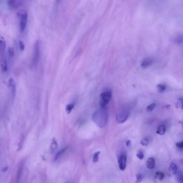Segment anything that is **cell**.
Returning a JSON list of instances; mask_svg holds the SVG:
<instances>
[{
	"mask_svg": "<svg viewBox=\"0 0 183 183\" xmlns=\"http://www.w3.org/2000/svg\"><path fill=\"white\" fill-rule=\"evenodd\" d=\"M94 121L98 126L102 127L107 121V115L105 110H100L95 112L93 116Z\"/></svg>",
	"mask_w": 183,
	"mask_h": 183,
	"instance_id": "obj_1",
	"label": "cell"
},
{
	"mask_svg": "<svg viewBox=\"0 0 183 183\" xmlns=\"http://www.w3.org/2000/svg\"><path fill=\"white\" fill-rule=\"evenodd\" d=\"M17 15L21 18L20 29L21 32L24 31L26 27L27 19V13L25 10L22 9L18 11Z\"/></svg>",
	"mask_w": 183,
	"mask_h": 183,
	"instance_id": "obj_2",
	"label": "cell"
},
{
	"mask_svg": "<svg viewBox=\"0 0 183 183\" xmlns=\"http://www.w3.org/2000/svg\"><path fill=\"white\" fill-rule=\"evenodd\" d=\"M112 96V92L108 91L102 92L100 97V103L101 107L104 108L109 102Z\"/></svg>",
	"mask_w": 183,
	"mask_h": 183,
	"instance_id": "obj_3",
	"label": "cell"
},
{
	"mask_svg": "<svg viewBox=\"0 0 183 183\" xmlns=\"http://www.w3.org/2000/svg\"><path fill=\"white\" fill-rule=\"evenodd\" d=\"M40 42L37 40L34 46V55H33V64L36 66L40 58Z\"/></svg>",
	"mask_w": 183,
	"mask_h": 183,
	"instance_id": "obj_4",
	"label": "cell"
},
{
	"mask_svg": "<svg viewBox=\"0 0 183 183\" xmlns=\"http://www.w3.org/2000/svg\"><path fill=\"white\" fill-rule=\"evenodd\" d=\"M129 113L125 110H121L118 112L117 115V122L119 123H123L127 119Z\"/></svg>",
	"mask_w": 183,
	"mask_h": 183,
	"instance_id": "obj_5",
	"label": "cell"
},
{
	"mask_svg": "<svg viewBox=\"0 0 183 183\" xmlns=\"http://www.w3.org/2000/svg\"><path fill=\"white\" fill-rule=\"evenodd\" d=\"M118 163L119 169L121 170H124L127 164V155L125 154H122L118 158Z\"/></svg>",
	"mask_w": 183,
	"mask_h": 183,
	"instance_id": "obj_6",
	"label": "cell"
},
{
	"mask_svg": "<svg viewBox=\"0 0 183 183\" xmlns=\"http://www.w3.org/2000/svg\"><path fill=\"white\" fill-rule=\"evenodd\" d=\"M23 1H15V0H10L7 1L9 7L10 8L15 9L20 7L23 4Z\"/></svg>",
	"mask_w": 183,
	"mask_h": 183,
	"instance_id": "obj_7",
	"label": "cell"
},
{
	"mask_svg": "<svg viewBox=\"0 0 183 183\" xmlns=\"http://www.w3.org/2000/svg\"><path fill=\"white\" fill-rule=\"evenodd\" d=\"M58 143L55 138L53 139L52 143H51L50 148V152L51 154H53L56 151L58 148Z\"/></svg>",
	"mask_w": 183,
	"mask_h": 183,
	"instance_id": "obj_8",
	"label": "cell"
},
{
	"mask_svg": "<svg viewBox=\"0 0 183 183\" xmlns=\"http://www.w3.org/2000/svg\"><path fill=\"white\" fill-rule=\"evenodd\" d=\"M155 159L153 157H150L148 158L146 163L147 167L148 169H153L155 166Z\"/></svg>",
	"mask_w": 183,
	"mask_h": 183,
	"instance_id": "obj_9",
	"label": "cell"
},
{
	"mask_svg": "<svg viewBox=\"0 0 183 183\" xmlns=\"http://www.w3.org/2000/svg\"><path fill=\"white\" fill-rule=\"evenodd\" d=\"M153 63V60L150 58H147L144 59L142 62L141 66L143 68H146L150 66Z\"/></svg>",
	"mask_w": 183,
	"mask_h": 183,
	"instance_id": "obj_10",
	"label": "cell"
},
{
	"mask_svg": "<svg viewBox=\"0 0 183 183\" xmlns=\"http://www.w3.org/2000/svg\"><path fill=\"white\" fill-rule=\"evenodd\" d=\"M9 86L11 90L12 93L14 94L16 91V84L13 78H10L9 80Z\"/></svg>",
	"mask_w": 183,
	"mask_h": 183,
	"instance_id": "obj_11",
	"label": "cell"
},
{
	"mask_svg": "<svg viewBox=\"0 0 183 183\" xmlns=\"http://www.w3.org/2000/svg\"><path fill=\"white\" fill-rule=\"evenodd\" d=\"M177 171L176 165L174 163H171L169 168V171L171 174L174 175L176 174Z\"/></svg>",
	"mask_w": 183,
	"mask_h": 183,
	"instance_id": "obj_12",
	"label": "cell"
},
{
	"mask_svg": "<svg viewBox=\"0 0 183 183\" xmlns=\"http://www.w3.org/2000/svg\"><path fill=\"white\" fill-rule=\"evenodd\" d=\"M5 40L4 37L2 36H0V45H1V50L2 52H4L5 48Z\"/></svg>",
	"mask_w": 183,
	"mask_h": 183,
	"instance_id": "obj_13",
	"label": "cell"
},
{
	"mask_svg": "<svg viewBox=\"0 0 183 183\" xmlns=\"http://www.w3.org/2000/svg\"><path fill=\"white\" fill-rule=\"evenodd\" d=\"M165 131V126L164 125H162L158 127L156 132L157 134H160V135H163L164 134Z\"/></svg>",
	"mask_w": 183,
	"mask_h": 183,
	"instance_id": "obj_14",
	"label": "cell"
},
{
	"mask_svg": "<svg viewBox=\"0 0 183 183\" xmlns=\"http://www.w3.org/2000/svg\"><path fill=\"white\" fill-rule=\"evenodd\" d=\"M155 178L161 181L163 179L164 177V172L161 171H157L155 173Z\"/></svg>",
	"mask_w": 183,
	"mask_h": 183,
	"instance_id": "obj_15",
	"label": "cell"
},
{
	"mask_svg": "<svg viewBox=\"0 0 183 183\" xmlns=\"http://www.w3.org/2000/svg\"><path fill=\"white\" fill-rule=\"evenodd\" d=\"M173 40L175 43L178 44L183 43V36L180 35L177 36Z\"/></svg>",
	"mask_w": 183,
	"mask_h": 183,
	"instance_id": "obj_16",
	"label": "cell"
},
{
	"mask_svg": "<svg viewBox=\"0 0 183 183\" xmlns=\"http://www.w3.org/2000/svg\"><path fill=\"white\" fill-rule=\"evenodd\" d=\"M1 68H2V71L3 72H6L7 71V65L6 60H3L2 64H1Z\"/></svg>",
	"mask_w": 183,
	"mask_h": 183,
	"instance_id": "obj_17",
	"label": "cell"
},
{
	"mask_svg": "<svg viewBox=\"0 0 183 183\" xmlns=\"http://www.w3.org/2000/svg\"><path fill=\"white\" fill-rule=\"evenodd\" d=\"M157 88L160 93L164 92L166 88V86L162 84H158L157 86Z\"/></svg>",
	"mask_w": 183,
	"mask_h": 183,
	"instance_id": "obj_18",
	"label": "cell"
},
{
	"mask_svg": "<svg viewBox=\"0 0 183 183\" xmlns=\"http://www.w3.org/2000/svg\"><path fill=\"white\" fill-rule=\"evenodd\" d=\"M74 104L71 103L69 104L66 107V111L67 113H69L71 112L73 109L74 108Z\"/></svg>",
	"mask_w": 183,
	"mask_h": 183,
	"instance_id": "obj_19",
	"label": "cell"
},
{
	"mask_svg": "<svg viewBox=\"0 0 183 183\" xmlns=\"http://www.w3.org/2000/svg\"><path fill=\"white\" fill-rule=\"evenodd\" d=\"M180 106L183 110V99L182 98H179L178 99V102L176 104V107L177 108H179Z\"/></svg>",
	"mask_w": 183,
	"mask_h": 183,
	"instance_id": "obj_20",
	"label": "cell"
},
{
	"mask_svg": "<svg viewBox=\"0 0 183 183\" xmlns=\"http://www.w3.org/2000/svg\"><path fill=\"white\" fill-rule=\"evenodd\" d=\"M100 154V152L98 151L94 154L93 159V162L96 163L98 161V158H99L98 156H99Z\"/></svg>",
	"mask_w": 183,
	"mask_h": 183,
	"instance_id": "obj_21",
	"label": "cell"
},
{
	"mask_svg": "<svg viewBox=\"0 0 183 183\" xmlns=\"http://www.w3.org/2000/svg\"><path fill=\"white\" fill-rule=\"evenodd\" d=\"M66 149V148H64V149H62L61 150L59 151V152H58V153H57L56 155L54 160H57L58 159L59 157L63 153H64Z\"/></svg>",
	"mask_w": 183,
	"mask_h": 183,
	"instance_id": "obj_22",
	"label": "cell"
},
{
	"mask_svg": "<svg viewBox=\"0 0 183 183\" xmlns=\"http://www.w3.org/2000/svg\"><path fill=\"white\" fill-rule=\"evenodd\" d=\"M136 181L135 183H139L141 182L143 179V176L141 174H138L136 175Z\"/></svg>",
	"mask_w": 183,
	"mask_h": 183,
	"instance_id": "obj_23",
	"label": "cell"
},
{
	"mask_svg": "<svg viewBox=\"0 0 183 183\" xmlns=\"http://www.w3.org/2000/svg\"><path fill=\"white\" fill-rule=\"evenodd\" d=\"M138 158L141 160H143L144 158V155L143 152L141 151H139L136 154Z\"/></svg>",
	"mask_w": 183,
	"mask_h": 183,
	"instance_id": "obj_24",
	"label": "cell"
},
{
	"mask_svg": "<svg viewBox=\"0 0 183 183\" xmlns=\"http://www.w3.org/2000/svg\"><path fill=\"white\" fill-rule=\"evenodd\" d=\"M141 143L143 146H147L149 143V141L147 138L143 139L141 141Z\"/></svg>",
	"mask_w": 183,
	"mask_h": 183,
	"instance_id": "obj_25",
	"label": "cell"
},
{
	"mask_svg": "<svg viewBox=\"0 0 183 183\" xmlns=\"http://www.w3.org/2000/svg\"><path fill=\"white\" fill-rule=\"evenodd\" d=\"M8 52L9 55L10 57H12L14 55V49L13 47H10L8 49Z\"/></svg>",
	"mask_w": 183,
	"mask_h": 183,
	"instance_id": "obj_26",
	"label": "cell"
},
{
	"mask_svg": "<svg viewBox=\"0 0 183 183\" xmlns=\"http://www.w3.org/2000/svg\"><path fill=\"white\" fill-rule=\"evenodd\" d=\"M155 105H156L155 103H152L149 105L147 107V111L149 112L152 111L154 109V108H155Z\"/></svg>",
	"mask_w": 183,
	"mask_h": 183,
	"instance_id": "obj_27",
	"label": "cell"
},
{
	"mask_svg": "<svg viewBox=\"0 0 183 183\" xmlns=\"http://www.w3.org/2000/svg\"><path fill=\"white\" fill-rule=\"evenodd\" d=\"M19 46L20 48L21 51H23L25 49V45L24 43L22 41H19Z\"/></svg>",
	"mask_w": 183,
	"mask_h": 183,
	"instance_id": "obj_28",
	"label": "cell"
},
{
	"mask_svg": "<svg viewBox=\"0 0 183 183\" xmlns=\"http://www.w3.org/2000/svg\"><path fill=\"white\" fill-rule=\"evenodd\" d=\"M176 146L178 148L183 149V141L177 143Z\"/></svg>",
	"mask_w": 183,
	"mask_h": 183,
	"instance_id": "obj_29",
	"label": "cell"
},
{
	"mask_svg": "<svg viewBox=\"0 0 183 183\" xmlns=\"http://www.w3.org/2000/svg\"><path fill=\"white\" fill-rule=\"evenodd\" d=\"M178 181L180 183H183V176H180L178 178Z\"/></svg>",
	"mask_w": 183,
	"mask_h": 183,
	"instance_id": "obj_30",
	"label": "cell"
},
{
	"mask_svg": "<svg viewBox=\"0 0 183 183\" xmlns=\"http://www.w3.org/2000/svg\"><path fill=\"white\" fill-rule=\"evenodd\" d=\"M130 143H131L130 140H127L126 142V144L127 146V147L129 146L130 144Z\"/></svg>",
	"mask_w": 183,
	"mask_h": 183,
	"instance_id": "obj_31",
	"label": "cell"
},
{
	"mask_svg": "<svg viewBox=\"0 0 183 183\" xmlns=\"http://www.w3.org/2000/svg\"><path fill=\"white\" fill-rule=\"evenodd\" d=\"M8 169V167H5V168H4V169H3V171L4 172H5L6 171H7V170Z\"/></svg>",
	"mask_w": 183,
	"mask_h": 183,
	"instance_id": "obj_32",
	"label": "cell"
},
{
	"mask_svg": "<svg viewBox=\"0 0 183 183\" xmlns=\"http://www.w3.org/2000/svg\"><path fill=\"white\" fill-rule=\"evenodd\" d=\"M181 163L183 165V159L181 160Z\"/></svg>",
	"mask_w": 183,
	"mask_h": 183,
	"instance_id": "obj_33",
	"label": "cell"
},
{
	"mask_svg": "<svg viewBox=\"0 0 183 183\" xmlns=\"http://www.w3.org/2000/svg\"><path fill=\"white\" fill-rule=\"evenodd\" d=\"M181 123H182V126L183 127V119L182 121V122H181Z\"/></svg>",
	"mask_w": 183,
	"mask_h": 183,
	"instance_id": "obj_34",
	"label": "cell"
}]
</instances>
